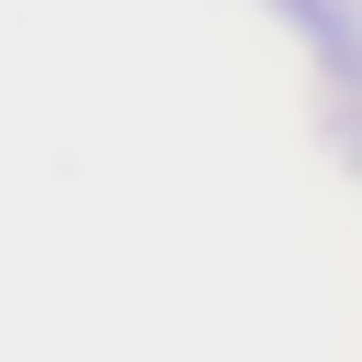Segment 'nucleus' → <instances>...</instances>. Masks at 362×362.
I'll use <instances>...</instances> for the list:
<instances>
[{"label":"nucleus","instance_id":"obj_1","mask_svg":"<svg viewBox=\"0 0 362 362\" xmlns=\"http://www.w3.org/2000/svg\"><path fill=\"white\" fill-rule=\"evenodd\" d=\"M264 11L308 45V66L329 77L340 99H362V0H264Z\"/></svg>","mask_w":362,"mask_h":362}]
</instances>
